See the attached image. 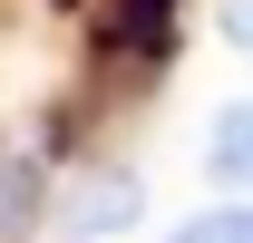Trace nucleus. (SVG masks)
Listing matches in <instances>:
<instances>
[{"instance_id":"f257e3e1","label":"nucleus","mask_w":253,"mask_h":243,"mask_svg":"<svg viewBox=\"0 0 253 243\" xmlns=\"http://www.w3.org/2000/svg\"><path fill=\"white\" fill-rule=\"evenodd\" d=\"M126 214H136V175H97V185H78V204H68V234H117Z\"/></svg>"},{"instance_id":"f03ea898","label":"nucleus","mask_w":253,"mask_h":243,"mask_svg":"<svg viewBox=\"0 0 253 243\" xmlns=\"http://www.w3.org/2000/svg\"><path fill=\"white\" fill-rule=\"evenodd\" d=\"M205 165H214L224 185H253V97H234L214 117V146H205Z\"/></svg>"},{"instance_id":"7ed1b4c3","label":"nucleus","mask_w":253,"mask_h":243,"mask_svg":"<svg viewBox=\"0 0 253 243\" xmlns=\"http://www.w3.org/2000/svg\"><path fill=\"white\" fill-rule=\"evenodd\" d=\"M117 49L126 59H156L166 49V0H117Z\"/></svg>"},{"instance_id":"20e7f679","label":"nucleus","mask_w":253,"mask_h":243,"mask_svg":"<svg viewBox=\"0 0 253 243\" xmlns=\"http://www.w3.org/2000/svg\"><path fill=\"white\" fill-rule=\"evenodd\" d=\"M30 204H39V175H30V165H10V156H0V243H10L20 224H30Z\"/></svg>"},{"instance_id":"39448f33","label":"nucleus","mask_w":253,"mask_h":243,"mask_svg":"<svg viewBox=\"0 0 253 243\" xmlns=\"http://www.w3.org/2000/svg\"><path fill=\"white\" fill-rule=\"evenodd\" d=\"M224 30H234V39L253 49V0H224Z\"/></svg>"},{"instance_id":"423d86ee","label":"nucleus","mask_w":253,"mask_h":243,"mask_svg":"<svg viewBox=\"0 0 253 243\" xmlns=\"http://www.w3.org/2000/svg\"><path fill=\"white\" fill-rule=\"evenodd\" d=\"M175 243H234V234H224V214H205V224H185Z\"/></svg>"},{"instance_id":"0eeeda50","label":"nucleus","mask_w":253,"mask_h":243,"mask_svg":"<svg viewBox=\"0 0 253 243\" xmlns=\"http://www.w3.org/2000/svg\"><path fill=\"white\" fill-rule=\"evenodd\" d=\"M224 234H234V243H253V214H224Z\"/></svg>"}]
</instances>
